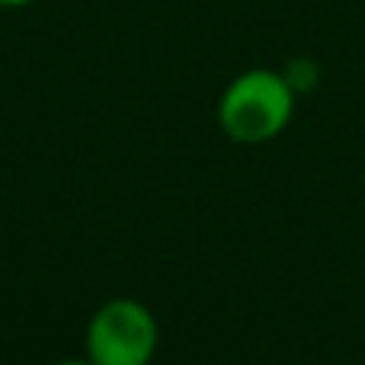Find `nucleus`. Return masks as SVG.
Listing matches in <instances>:
<instances>
[{
	"label": "nucleus",
	"mask_w": 365,
	"mask_h": 365,
	"mask_svg": "<svg viewBox=\"0 0 365 365\" xmlns=\"http://www.w3.org/2000/svg\"><path fill=\"white\" fill-rule=\"evenodd\" d=\"M51 365H90L87 359H61V362H51Z\"/></svg>",
	"instance_id": "obj_4"
},
{
	"label": "nucleus",
	"mask_w": 365,
	"mask_h": 365,
	"mask_svg": "<svg viewBox=\"0 0 365 365\" xmlns=\"http://www.w3.org/2000/svg\"><path fill=\"white\" fill-rule=\"evenodd\" d=\"M215 115L234 145H269L295 115V83L272 68H250L221 90Z\"/></svg>",
	"instance_id": "obj_1"
},
{
	"label": "nucleus",
	"mask_w": 365,
	"mask_h": 365,
	"mask_svg": "<svg viewBox=\"0 0 365 365\" xmlns=\"http://www.w3.org/2000/svg\"><path fill=\"white\" fill-rule=\"evenodd\" d=\"M158 317L138 298H109L87 321L83 346L90 365H151L158 356Z\"/></svg>",
	"instance_id": "obj_2"
},
{
	"label": "nucleus",
	"mask_w": 365,
	"mask_h": 365,
	"mask_svg": "<svg viewBox=\"0 0 365 365\" xmlns=\"http://www.w3.org/2000/svg\"><path fill=\"white\" fill-rule=\"evenodd\" d=\"M29 4H36V0H0L4 10H19V6H29Z\"/></svg>",
	"instance_id": "obj_3"
}]
</instances>
